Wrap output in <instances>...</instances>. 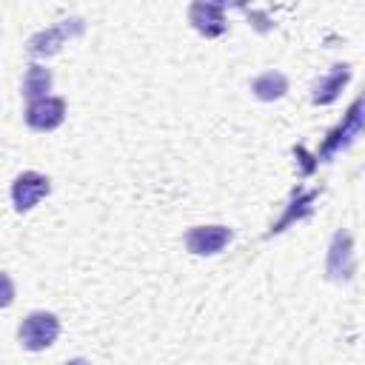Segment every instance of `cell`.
<instances>
[{"label":"cell","mask_w":365,"mask_h":365,"mask_svg":"<svg viewBox=\"0 0 365 365\" xmlns=\"http://www.w3.org/2000/svg\"><path fill=\"white\" fill-rule=\"evenodd\" d=\"M228 240H231V231L222 225H202V228L188 231V237H185V242L194 254H217Z\"/></svg>","instance_id":"cell-3"},{"label":"cell","mask_w":365,"mask_h":365,"mask_svg":"<svg viewBox=\"0 0 365 365\" xmlns=\"http://www.w3.org/2000/svg\"><path fill=\"white\" fill-rule=\"evenodd\" d=\"M26 120H29V125L37 128V131H48V128L60 125V123H63V100H51V97H46V100L31 103Z\"/></svg>","instance_id":"cell-4"},{"label":"cell","mask_w":365,"mask_h":365,"mask_svg":"<svg viewBox=\"0 0 365 365\" xmlns=\"http://www.w3.org/2000/svg\"><path fill=\"white\" fill-rule=\"evenodd\" d=\"M11 299H14V285H11V279L0 271V308L11 305Z\"/></svg>","instance_id":"cell-6"},{"label":"cell","mask_w":365,"mask_h":365,"mask_svg":"<svg viewBox=\"0 0 365 365\" xmlns=\"http://www.w3.org/2000/svg\"><path fill=\"white\" fill-rule=\"evenodd\" d=\"M57 334H60L57 317L46 314V311H34L20 325V345L29 351H43L57 339Z\"/></svg>","instance_id":"cell-1"},{"label":"cell","mask_w":365,"mask_h":365,"mask_svg":"<svg viewBox=\"0 0 365 365\" xmlns=\"http://www.w3.org/2000/svg\"><path fill=\"white\" fill-rule=\"evenodd\" d=\"M48 83H51V77H48V71H43V68H31L29 71V77H26V94L29 97H34V94H40L43 88H48Z\"/></svg>","instance_id":"cell-5"},{"label":"cell","mask_w":365,"mask_h":365,"mask_svg":"<svg viewBox=\"0 0 365 365\" xmlns=\"http://www.w3.org/2000/svg\"><path fill=\"white\" fill-rule=\"evenodd\" d=\"M48 194V177L37 174V171H26L14 180V188H11V197H14V205L20 211H29L31 205H37L43 197Z\"/></svg>","instance_id":"cell-2"}]
</instances>
